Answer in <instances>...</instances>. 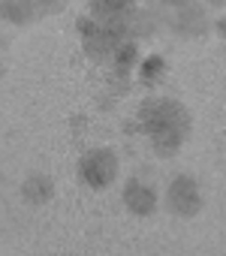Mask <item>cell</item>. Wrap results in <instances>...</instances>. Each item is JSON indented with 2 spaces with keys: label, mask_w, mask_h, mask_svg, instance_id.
Returning <instances> with one entry per match:
<instances>
[{
  "label": "cell",
  "mask_w": 226,
  "mask_h": 256,
  "mask_svg": "<svg viewBox=\"0 0 226 256\" xmlns=\"http://www.w3.org/2000/svg\"><path fill=\"white\" fill-rule=\"evenodd\" d=\"M139 130L151 139V148L160 157H172L181 151V145L190 136V112L181 100L175 96H148L142 100L139 112Z\"/></svg>",
  "instance_id": "obj_1"
},
{
  "label": "cell",
  "mask_w": 226,
  "mask_h": 256,
  "mask_svg": "<svg viewBox=\"0 0 226 256\" xmlns=\"http://www.w3.org/2000/svg\"><path fill=\"white\" fill-rule=\"evenodd\" d=\"M121 172V163H118V154L106 148V145H96V148H88L78 160V178L84 187L90 190H108L115 184Z\"/></svg>",
  "instance_id": "obj_2"
},
{
  "label": "cell",
  "mask_w": 226,
  "mask_h": 256,
  "mask_svg": "<svg viewBox=\"0 0 226 256\" xmlns=\"http://www.w3.org/2000/svg\"><path fill=\"white\" fill-rule=\"evenodd\" d=\"M76 34L82 36L84 54H88L90 60H96V64H108L112 52H115V48L124 42V36H121L115 28H112V24H100V22L90 18L88 12L76 18Z\"/></svg>",
  "instance_id": "obj_3"
},
{
  "label": "cell",
  "mask_w": 226,
  "mask_h": 256,
  "mask_svg": "<svg viewBox=\"0 0 226 256\" xmlns=\"http://www.w3.org/2000/svg\"><path fill=\"white\" fill-rule=\"evenodd\" d=\"M66 4L70 0H0V18H6L10 24H18V28H28L34 22L64 12Z\"/></svg>",
  "instance_id": "obj_4"
},
{
  "label": "cell",
  "mask_w": 226,
  "mask_h": 256,
  "mask_svg": "<svg viewBox=\"0 0 226 256\" xmlns=\"http://www.w3.org/2000/svg\"><path fill=\"white\" fill-rule=\"evenodd\" d=\"M166 208H169V214H175L181 220H190V217H196L202 211V190H199L193 175H178V178L169 181Z\"/></svg>",
  "instance_id": "obj_5"
},
{
  "label": "cell",
  "mask_w": 226,
  "mask_h": 256,
  "mask_svg": "<svg viewBox=\"0 0 226 256\" xmlns=\"http://www.w3.org/2000/svg\"><path fill=\"white\" fill-rule=\"evenodd\" d=\"M169 28L181 36V40H199L208 34L211 28V18H208V10L199 4V0H190L181 10L169 12Z\"/></svg>",
  "instance_id": "obj_6"
},
{
  "label": "cell",
  "mask_w": 226,
  "mask_h": 256,
  "mask_svg": "<svg viewBox=\"0 0 226 256\" xmlns=\"http://www.w3.org/2000/svg\"><path fill=\"white\" fill-rule=\"evenodd\" d=\"M124 205H127L130 214L148 217V214H154V208H157V190H154L151 184L139 181V178H130L127 187H124Z\"/></svg>",
  "instance_id": "obj_7"
},
{
  "label": "cell",
  "mask_w": 226,
  "mask_h": 256,
  "mask_svg": "<svg viewBox=\"0 0 226 256\" xmlns=\"http://www.w3.org/2000/svg\"><path fill=\"white\" fill-rule=\"evenodd\" d=\"M139 60H142V48H139V42L124 40L115 52H112L108 66H112V72H115L118 78H127V76H133V72H136Z\"/></svg>",
  "instance_id": "obj_8"
},
{
  "label": "cell",
  "mask_w": 226,
  "mask_h": 256,
  "mask_svg": "<svg viewBox=\"0 0 226 256\" xmlns=\"http://www.w3.org/2000/svg\"><path fill=\"white\" fill-rule=\"evenodd\" d=\"M136 76L142 84H157L166 76V58L163 54H145L136 66Z\"/></svg>",
  "instance_id": "obj_9"
},
{
  "label": "cell",
  "mask_w": 226,
  "mask_h": 256,
  "mask_svg": "<svg viewBox=\"0 0 226 256\" xmlns=\"http://www.w3.org/2000/svg\"><path fill=\"white\" fill-rule=\"evenodd\" d=\"M24 196H28L30 202H46V199L52 196V181H48L46 175L28 178V181H24Z\"/></svg>",
  "instance_id": "obj_10"
},
{
  "label": "cell",
  "mask_w": 226,
  "mask_h": 256,
  "mask_svg": "<svg viewBox=\"0 0 226 256\" xmlns=\"http://www.w3.org/2000/svg\"><path fill=\"white\" fill-rule=\"evenodd\" d=\"M211 28H214V34H217V36L226 42V16H217V22H214Z\"/></svg>",
  "instance_id": "obj_11"
},
{
  "label": "cell",
  "mask_w": 226,
  "mask_h": 256,
  "mask_svg": "<svg viewBox=\"0 0 226 256\" xmlns=\"http://www.w3.org/2000/svg\"><path fill=\"white\" fill-rule=\"evenodd\" d=\"M184 4H190V0H160V6H163V10H169V12H175V10H181Z\"/></svg>",
  "instance_id": "obj_12"
},
{
  "label": "cell",
  "mask_w": 226,
  "mask_h": 256,
  "mask_svg": "<svg viewBox=\"0 0 226 256\" xmlns=\"http://www.w3.org/2000/svg\"><path fill=\"white\" fill-rule=\"evenodd\" d=\"M211 6H226V0H208Z\"/></svg>",
  "instance_id": "obj_13"
},
{
  "label": "cell",
  "mask_w": 226,
  "mask_h": 256,
  "mask_svg": "<svg viewBox=\"0 0 226 256\" xmlns=\"http://www.w3.org/2000/svg\"><path fill=\"white\" fill-rule=\"evenodd\" d=\"M0 76H4V66H0Z\"/></svg>",
  "instance_id": "obj_14"
}]
</instances>
